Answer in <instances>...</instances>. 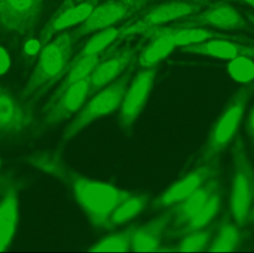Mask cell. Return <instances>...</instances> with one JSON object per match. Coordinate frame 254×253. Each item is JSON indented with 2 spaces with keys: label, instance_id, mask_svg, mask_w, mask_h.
<instances>
[{
  "label": "cell",
  "instance_id": "cell-1",
  "mask_svg": "<svg viewBox=\"0 0 254 253\" xmlns=\"http://www.w3.org/2000/svg\"><path fill=\"white\" fill-rule=\"evenodd\" d=\"M25 162L67 186L92 225L100 230H107L109 219L115 209L133 194L77 173L65 163L62 151L58 150L34 153L27 157Z\"/></svg>",
  "mask_w": 254,
  "mask_h": 253
},
{
  "label": "cell",
  "instance_id": "cell-2",
  "mask_svg": "<svg viewBox=\"0 0 254 253\" xmlns=\"http://www.w3.org/2000/svg\"><path fill=\"white\" fill-rule=\"evenodd\" d=\"M74 42L72 33H62L40 51L37 66L21 94L20 100L24 105L33 109L66 74Z\"/></svg>",
  "mask_w": 254,
  "mask_h": 253
},
{
  "label": "cell",
  "instance_id": "cell-3",
  "mask_svg": "<svg viewBox=\"0 0 254 253\" xmlns=\"http://www.w3.org/2000/svg\"><path fill=\"white\" fill-rule=\"evenodd\" d=\"M254 95V82L245 84L228 101L219 117L207 142L195 160V166L219 158V154L229 145L240 128L245 111Z\"/></svg>",
  "mask_w": 254,
  "mask_h": 253
},
{
  "label": "cell",
  "instance_id": "cell-4",
  "mask_svg": "<svg viewBox=\"0 0 254 253\" xmlns=\"http://www.w3.org/2000/svg\"><path fill=\"white\" fill-rule=\"evenodd\" d=\"M137 59H134L126 71L108 86L97 92L83 107L74 120L67 126L63 133L57 150L63 151L65 146L86 126L100 117L114 112L122 105L131 76L134 72Z\"/></svg>",
  "mask_w": 254,
  "mask_h": 253
},
{
  "label": "cell",
  "instance_id": "cell-5",
  "mask_svg": "<svg viewBox=\"0 0 254 253\" xmlns=\"http://www.w3.org/2000/svg\"><path fill=\"white\" fill-rule=\"evenodd\" d=\"M233 179L230 209L236 224H247L254 203V167L245 142L238 137L232 150Z\"/></svg>",
  "mask_w": 254,
  "mask_h": 253
},
{
  "label": "cell",
  "instance_id": "cell-6",
  "mask_svg": "<svg viewBox=\"0 0 254 253\" xmlns=\"http://www.w3.org/2000/svg\"><path fill=\"white\" fill-rule=\"evenodd\" d=\"M155 0H108L100 3L90 16L72 33L74 41L82 37L111 28L144 9Z\"/></svg>",
  "mask_w": 254,
  "mask_h": 253
},
{
  "label": "cell",
  "instance_id": "cell-7",
  "mask_svg": "<svg viewBox=\"0 0 254 253\" xmlns=\"http://www.w3.org/2000/svg\"><path fill=\"white\" fill-rule=\"evenodd\" d=\"M89 77L70 86L52 105L43 107L41 120L34 133L43 135L77 112L89 96Z\"/></svg>",
  "mask_w": 254,
  "mask_h": 253
},
{
  "label": "cell",
  "instance_id": "cell-8",
  "mask_svg": "<svg viewBox=\"0 0 254 253\" xmlns=\"http://www.w3.org/2000/svg\"><path fill=\"white\" fill-rule=\"evenodd\" d=\"M156 68H143L127 88L119 112L121 129L127 135H131L134 123L146 105L153 86Z\"/></svg>",
  "mask_w": 254,
  "mask_h": 253
},
{
  "label": "cell",
  "instance_id": "cell-9",
  "mask_svg": "<svg viewBox=\"0 0 254 253\" xmlns=\"http://www.w3.org/2000/svg\"><path fill=\"white\" fill-rule=\"evenodd\" d=\"M37 123L32 108L0 86V138L18 139L30 131L35 132Z\"/></svg>",
  "mask_w": 254,
  "mask_h": 253
},
{
  "label": "cell",
  "instance_id": "cell-10",
  "mask_svg": "<svg viewBox=\"0 0 254 253\" xmlns=\"http://www.w3.org/2000/svg\"><path fill=\"white\" fill-rule=\"evenodd\" d=\"M249 22L230 3L217 1L195 14L180 19L172 26L180 28H213L219 30L247 29Z\"/></svg>",
  "mask_w": 254,
  "mask_h": 253
},
{
  "label": "cell",
  "instance_id": "cell-11",
  "mask_svg": "<svg viewBox=\"0 0 254 253\" xmlns=\"http://www.w3.org/2000/svg\"><path fill=\"white\" fill-rule=\"evenodd\" d=\"M220 174L219 158L198 165L192 172L176 181L162 195L154 200L152 207L156 210L172 207L196 191L203 184Z\"/></svg>",
  "mask_w": 254,
  "mask_h": 253
},
{
  "label": "cell",
  "instance_id": "cell-12",
  "mask_svg": "<svg viewBox=\"0 0 254 253\" xmlns=\"http://www.w3.org/2000/svg\"><path fill=\"white\" fill-rule=\"evenodd\" d=\"M207 4L206 3L183 0L163 3L151 9L137 22L124 26L122 36L128 37L136 34H142L146 30L153 27L160 26L171 21L180 20L198 13Z\"/></svg>",
  "mask_w": 254,
  "mask_h": 253
},
{
  "label": "cell",
  "instance_id": "cell-13",
  "mask_svg": "<svg viewBox=\"0 0 254 253\" xmlns=\"http://www.w3.org/2000/svg\"><path fill=\"white\" fill-rule=\"evenodd\" d=\"M102 0H65L61 4L40 33V51L56 33L83 23Z\"/></svg>",
  "mask_w": 254,
  "mask_h": 253
},
{
  "label": "cell",
  "instance_id": "cell-14",
  "mask_svg": "<svg viewBox=\"0 0 254 253\" xmlns=\"http://www.w3.org/2000/svg\"><path fill=\"white\" fill-rule=\"evenodd\" d=\"M43 6V0H5L0 25L17 35L30 34L40 21Z\"/></svg>",
  "mask_w": 254,
  "mask_h": 253
},
{
  "label": "cell",
  "instance_id": "cell-15",
  "mask_svg": "<svg viewBox=\"0 0 254 253\" xmlns=\"http://www.w3.org/2000/svg\"><path fill=\"white\" fill-rule=\"evenodd\" d=\"M142 45L143 42H140L134 46H127L121 50L118 49L113 54L99 62L89 76V96L95 95L122 75L130 64L137 59Z\"/></svg>",
  "mask_w": 254,
  "mask_h": 253
},
{
  "label": "cell",
  "instance_id": "cell-16",
  "mask_svg": "<svg viewBox=\"0 0 254 253\" xmlns=\"http://www.w3.org/2000/svg\"><path fill=\"white\" fill-rule=\"evenodd\" d=\"M142 34L144 38L148 39L155 36H167L173 41L176 47L181 48L216 38L226 39L252 46L254 43V40L245 36L218 32L207 28L199 27L180 28L172 25L170 27L156 26L146 30Z\"/></svg>",
  "mask_w": 254,
  "mask_h": 253
},
{
  "label": "cell",
  "instance_id": "cell-17",
  "mask_svg": "<svg viewBox=\"0 0 254 253\" xmlns=\"http://www.w3.org/2000/svg\"><path fill=\"white\" fill-rule=\"evenodd\" d=\"M22 181L13 180L0 201V252L8 248L16 233L19 219V200Z\"/></svg>",
  "mask_w": 254,
  "mask_h": 253
},
{
  "label": "cell",
  "instance_id": "cell-18",
  "mask_svg": "<svg viewBox=\"0 0 254 253\" xmlns=\"http://www.w3.org/2000/svg\"><path fill=\"white\" fill-rule=\"evenodd\" d=\"M220 187L219 175H216L203 184L190 196L172 206L173 208V217L171 231L169 236L186 225L205 204L211 195Z\"/></svg>",
  "mask_w": 254,
  "mask_h": 253
},
{
  "label": "cell",
  "instance_id": "cell-19",
  "mask_svg": "<svg viewBox=\"0 0 254 253\" xmlns=\"http://www.w3.org/2000/svg\"><path fill=\"white\" fill-rule=\"evenodd\" d=\"M173 208L143 225L136 226L131 250L134 252H157L161 248L163 238L171 225Z\"/></svg>",
  "mask_w": 254,
  "mask_h": 253
},
{
  "label": "cell",
  "instance_id": "cell-20",
  "mask_svg": "<svg viewBox=\"0 0 254 253\" xmlns=\"http://www.w3.org/2000/svg\"><path fill=\"white\" fill-rule=\"evenodd\" d=\"M180 51L229 60L240 56H249L254 59V46L226 39H211L181 48Z\"/></svg>",
  "mask_w": 254,
  "mask_h": 253
},
{
  "label": "cell",
  "instance_id": "cell-21",
  "mask_svg": "<svg viewBox=\"0 0 254 253\" xmlns=\"http://www.w3.org/2000/svg\"><path fill=\"white\" fill-rule=\"evenodd\" d=\"M125 38H127V37L122 36L119 40H116L115 43H113L111 46H109L107 49H105L101 53L94 55V56L82 58L75 63L69 65L68 67L66 76H65L64 81L61 83V86L57 89V90L54 92L53 95L49 98V101H47L44 106H49V105H52L70 86L81 81L82 80L86 78V77H89L96 65L99 62H101L103 59H106L110 55L113 54L114 52H116L120 45L123 43Z\"/></svg>",
  "mask_w": 254,
  "mask_h": 253
},
{
  "label": "cell",
  "instance_id": "cell-22",
  "mask_svg": "<svg viewBox=\"0 0 254 253\" xmlns=\"http://www.w3.org/2000/svg\"><path fill=\"white\" fill-rule=\"evenodd\" d=\"M222 202V187H220L211 195L205 204L186 225L169 236L176 238L178 236H185L192 232L204 230L219 213Z\"/></svg>",
  "mask_w": 254,
  "mask_h": 253
},
{
  "label": "cell",
  "instance_id": "cell-23",
  "mask_svg": "<svg viewBox=\"0 0 254 253\" xmlns=\"http://www.w3.org/2000/svg\"><path fill=\"white\" fill-rule=\"evenodd\" d=\"M150 40V43L140 50V54L137 58L139 65L143 68L156 66L176 48L167 36H155Z\"/></svg>",
  "mask_w": 254,
  "mask_h": 253
},
{
  "label": "cell",
  "instance_id": "cell-24",
  "mask_svg": "<svg viewBox=\"0 0 254 253\" xmlns=\"http://www.w3.org/2000/svg\"><path fill=\"white\" fill-rule=\"evenodd\" d=\"M149 196L134 194L124 201L112 214L107 224V230L128 222L142 212L148 204Z\"/></svg>",
  "mask_w": 254,
  "mask_h": 253
},
{
  "label": "cell",
  "instance_id": "cell-25",
  "mask_svg": "<svg viewBox=\"0 0 254 253\" xmlns=\"http://www.w3.org/2000/svg\"><path fill=\"white\" fill-rule=\"evenodd\" d=\"M123 28L124 27L122 28L111 27V28L98 31V33L83 46V49L76 55L75 57L70 61L68 66L75 63L82 58L94 56L104 51L109 46H111L116 40L122 37Z\"/></svg>",
  "mask_w": 254,
  "mask_h": 253
},
{
  "label": "cell",
  "instance_id": "cell-26",
  "mask_svg": "<svg viewBox=\"0 0 254 253\" xmlns=\"http://www.w3.org/2000/svg\"><path fill=\"white\" fill-rule=\"evenodd\" d=\"M242 234L235 224L224 221L219 227L217 234L208 246L209 252H233L240 247Z\"/></svg>",
  "mask_w": 254,
  "mask_h": 253
},
{
  "label": "cell",
  "instance_id": "cell-27",
  "mask_svg": "<svg viewBox=\"0 0 254 253\" xmlns=\"http://www.w3.org/2000/svg\"><path fill=\"white\" fill-rule=\"evenodd\" d=\"M136 226L101 239L89 249L90 252H127L131 248Z\"/></svg>",
  "mask_w": 254,
  "mask_h": 253
},
{
  "label": "cell",
  "instance_id": "cell-28",
  "mask_svg": "<svg viewBox=\"0 0 254 253\" xmlns=\"http://www.w3.org/2000/svg\"><path fill=\"white\" fill-rule=\"evenodd\" d=\"M176 251L179 252H201L208 248L212 237L210 230H201L182 236Z\"/></svg>",
  "mask_w": 254,
  "mask_h": 253
},
{
  "label": "cell",
  "instance_id": "cell-29",
  "mask_svg": "<svg viewBox=\"0 0 254 253\" xmlns=\"http://www.w3.org/2000/svg\"><path fill=\"white\" fill-rule=\"evenodd\" d=\"M228 72L233 80L247 84L254 80V61L249 56H240L231 59L228 65Z\"/></svg>",
  "mask_w": 254,
  "mask_h": 253
},
{
  "label": "cell",
  "instance_id": "cell-30",
  "mask_svg": "<svg viewBox=\"0 0 254 253\" xmlns=\"http://www.w3.org/2000/svg\"><path fill=\"white\" fill-rule=\"evenodd\" d=\"M14 176L11 172L0 175V196L4 194L7 187L13 182Z\"/></svg>",
  "mask_w": 254,
  "mask_h": 253
},
{
  "label": "cell",
  "instance_id": "cell-31",
  "mask_svg": "<svg viewBox=\"0 0 254 253\" xmlns=\"http://www.w3.org/2000/svg\"><path fill=\"white\" fill-rule=\"evenodd\" d=\"M246 130H247L248 135H249L251 142L254 148V107L249 114V119L246 123Z\"/></svg>",
  "mask_w": 254,
  "mask_h": 253
},
{
  "label": "cell",
  "instance_id": "cell-32",
  "mask_svg": "<svg viewBox=\"0 0 254 253\" xmlns=\"http://www.w3.org/2000/svg\"><path fill=\"white\" fill-rule=\"evenodd\" d=\"M10 65L8 55L4 49L0 48V74H3L7 71Z\"/></svg>",
  "mask_w": 254,
  "mask_h": 253
},
{
  "label": "cell",
  "instance_id": "cell-33",
  "mask_svg": "<svg viewBox=\"0 0 254 253\" xmlns=\"http://www.w3.org/2000/svg\"><path fill=\"white\" fill-rule=\"evenodd\" d=\"M25 50L29 54H33L40 50V45L39 43H36V42H29V43L25 46Z\"/></svg>",
  "mask_w": 254,
  "mask_h": 253
},
{
  "label": "cell",
  "instance_id": "cell-34",
  "mask_svg": "<svg viewBox=\"0 0 254 253\" xmlns=\"http://www.w3.org/2000/svg\"><path fill=\"white\" fill-rule=\"evenodd\" d=\"M246 16L249 24L253 27L254 29V12H246Z\"/></svg>",
  "mask_w": 254,
  "mask_h": 253
},
{
  "label": "cell",
  "instance_id": "cell-35",
  "mask_svg": "<svg viewBox=\"0 0 254 253\" xmlns=\"http://www.w3.org/2000/svg\"><path fill=\"white\" fill-rule=\"evenodd\" d=\"M232 1H239V2L245 3L247 4L248 5L254 8V0H232Z\"/></svg>",
  "mask_w": 254,
  "mask_h": 253
},
{
  "label": "cell",
  "instance_id": "cell-36",
  "mask_svg": "<svg viewBox=\"0 0 254 253\" xmlns=\"http://www.w3.org/2000/svg\"><path fill=\"white\" fill-rule=\"evenodd\" d=\"M183 1H193V2H201L208 4L209 2H210V1H213V0H183Z\"/></svg>",
  "mask_w": 254,
  "mask_h": 253
},
{
  "label": "cell",
  "instance_id": "cell-37",
  "mask_svg": "<svg viewBox=\"0 0 254 253\" xmlns=\"http://www.w3.org/2000/svg\"><path fill=\"white\" fill-rule=\"evenodd\" d=\"M4 2H5V0H0V14H1V11H2Z\"/></svg>",
  "mask_w": 254,
  "mask_h": 253
},
{
  "label": "cell",
  "instance_id": "cell-38",
  "mask_svg": "<svg viewBox=\"0 0 254 253\" xmlns=\"http://www.w3.org/2000/svg\"><path fill=\"white\" fill-rule=\"evenodd\" d=\"M249 220L253 221L254 222V209H252V212H251L250 217H249Z\"/></svg>",
  "mask_w": 254,
  "mask_h": 253
}]
</instances>
